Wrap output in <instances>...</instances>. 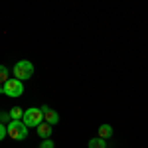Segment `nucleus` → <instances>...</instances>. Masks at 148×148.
Instances as JSON below:
<instances>
[{
    "label": "nucleus",
    "mask_w": 148,
    "mask_h": 148,
    "mask_svg": "<svg viewBox=\"0 0 148 148\" xmlns=\"http://www.w3.org/2000/svg\"><path fill=\"white\" fill-rule=\"evenodd\" d=\"M10 121H12L10 113H0V123H10Z\"/></svg>",
    "instance_id": "obj_13"
},
{
    "label": "nucleus",
    "mask_w": 148,
    "mask_h": 148,
    "mask_svg": "<svg viewBox=\"0 0 148 148\" xmlns=\"http://www.w3.org/2000/svg\"><path fill=\"white\" fill-rule=\"evenodd\" d=\"M10 116H12V121H22L24 111L20 109V107H12L10 109Z\"/></svg>",
    "instance_id": "obj_9"
},
{
    "label": "nucleus",
    "mask_w": 148,
    "mask_h": 148,
    "mask_svg": "<svg viewBox=\"0 0 148 148\" xmlns=\"http://www.w3.org/2000/svg\"><path fill=\"white\" fill-rule=\"evenodd\" d=\"M36 128H38V134H40L42 138H49L51 136V130H53V125H49V123L44 121V123H40Z\"/></svg>",
    "instance_id": "obj_6"
},
{
    "label": "nucleus",
    "mask_w": 148,
    "mask_h": 148,
    "mask_svg": "<svg viewBox=\"0 0 148 148\" xmlns=\"http://www.w3.org/2000/svg\"><path fill=\"white\" fill-rule=\"evenodd\" d=\"M87 148H107V140L101 138V136L91 138V140H89V144H87Z\"/></svg>",
    "instance_id": "obj_8"
},
{
    "label": "nucleus",
    "mask_w": 148,
    "mask_h": 148,
    "mask_svg": "<svg viewBox=\"0 0 148 148\" xmlns=\"http://www.w3.org/2000/svg\"><path fill=\"white\" fill-rule=\"evenodd\" d=\"M42 111H44V121L46 123H49V125H57L59 123V114L53 109H49L47 105H42Z\"/></svg>",
    "instance_id": "obj_5"
},
{
    "label": "nucleus",
    "mask_w": 148,
    "mask_h": 148,
    "mask_svg": "<svg viewBox=\"0 0 148 148\" xmlns=\"http://www.w3.org/2000/svg\"><path fill=\"white\" fill-rule=\"evenodd\" d=\"M0 93H4V85L2 83H0Z\"/></svg>",
    "instance_id": "obj_14"
},
{
    "label": "nucleus",
    "mask_w": 148,
    "mask_h": 148,
    "mask_svg": "<svg viewBox=\"0 0 148 148\" xmlns=\"http://www.w3.org/2000/svg\"><path fill=\"white\" fill-rule=\"evenodd\" d=\"M24 93V85L20 79H16V77H10V79L4 83V95H8L12 99H16V97H20Z\"/></svg>",
    "instance_id": "obj_4"
},
{
    "label": "nucleus",
    "mask_w": 148,
    "mask_h": 148,
    "mask_svg": "<svg viewBox=\"0 0 148 148\" xmlns=\"http://www.w3.org/2000/svg\"><path fill=\"white\" fill-rule=\"evenodd\" d=\"M6 134H8V128L4 126V123H0V140H4Z\"/></svg>",
    "instance_id": "obj_12"
},
{
    "label": "nucleus",
    "mask_w": 148,
    "mask_h": 148,
    "mask_svg": "<svg viewBox=\"0 0 148 148\" xmlns=\"http://www.w3.org/2000/svg\"><path fill=\"white\" fill-rule=\"evenodd\" d=\"M97 136H101V138H105V140H109V138L113 136V126H111V125H101V126H99Z\"/></svg>",
    "instance_id": "obj_7"
},
{
    "label": "nucleus",
    "mask_w": 148,
    "mask_h": 148,
    "mask_svg": "<svg viewBox=\"0 0 148 148\" xmlns=\"http://www.w3.org/2000/svg\"><path fill=\"white\" fill-rule=\"evenodd\" d=\"M40 148H56V144H53V140H51V138H44V140H42V144H40Z\"/></svg>",
    "instance_id": "obj_11"
},
{
    "label": "nucleus",
    "mask_w": 148,
    "mask_h": 148,
    "mask_svg": "<svg viewBox=\"0 0 148 148\" xmlns=\"http://www.w3.org/2000/svg\"><path fill=\"white\" fill-rule=\"evenodd\" d=\"M8 136L14 138V140H24L28 138V126L24 121H10L8 123Z\"/></svg>",
    "instance_id": "obj_3"
},
{
    "label": "nucleus",
    "mask_w": 148,
    "mask_h": 148,
    "mask_svg": "<svg viewBox=\"0 0 148 148\" xmlns=\"http://www.w3.org/2000/svg\"><path fill=\"white\" fill-rule=\"evenodd\" d=\"M22 121L26 123V126H38L40 123H44V111L42 107H32V109H26L24 111V116Z\"/></svg>",
    "instance_id": "obj_2"
},
{
    "label": "nucleus",
    "mask_w": 148,
    "mask_h": 148,
    "mask_svg": "<svg viewBox=\"0 0 148 148\" xmlns=\"http://www.w3.org/2000/svg\"><path fill=\"white\" fill-rule=\"evenodd\" d=\"M8 79H10V71H8V67H6V65H2V63H0V83L4 85Z\"/></svg>",
    "instance_id": "obj_10"
},
{
    "label": "nucleus",
    "mask_w": 148,
    "mask_h": 148,
    "mask_svg": "<svg viewBox=\"0 0 148 148\" xmlns=\"http://www.w3.org/2000/svg\"><path fill=\"white\" fill-rule=\"evenodd\" d=\"M12 75H14L16 79H20V81L30 79V77L34 75V63H32V61H28V59L18 61V63L14 65V69H12Z\"/></svg>",
    "instance_id": "obj_1"
}]
</instances>
